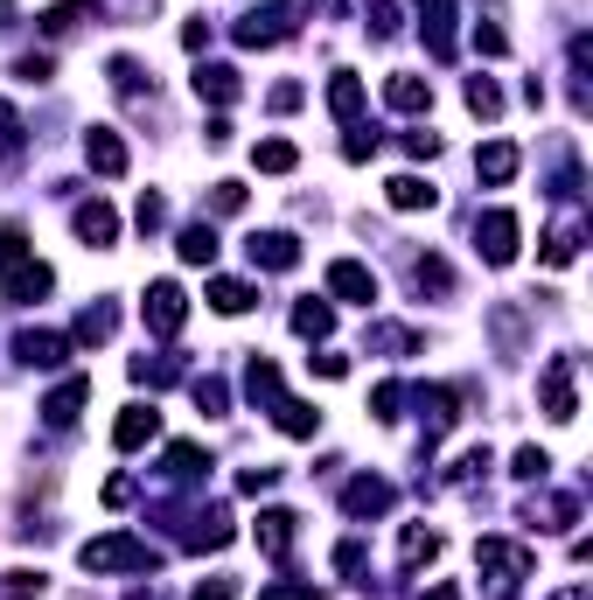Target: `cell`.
<instances>
[{"label":"cell","mask_w":593,"mask_h":600,"mask_svg":"<svg viewBox=\"0 0 593 600\" xmlns=\"http://www.w3.org/2000/svg\"><path fill=\"white\" fill-rule=\"evenodd\" d=\"M78 558L84 573H126V566H155V545L147 538H91Z\"/></svg>","instance_id":"1"},{"label":"cell","mask_w":593,"mask_h":600,"mask_svg":"<svg viewBox=\"0 0 593 600\" xmlns=\"http://www.w3.org/2000/svg\"><path fill=\"white\" fill-rule=\"evenodd\" d=\"M286 35H294V8H286V0H265V8H252L238 22L244 49H273V43H286Z\"/></svg>","instance_id":"2"},{"label":"cell","mask_w":593,"mask_h":600,"mask_svg":"<svg viewBox=\"0 0 593 600\" xmlns=\"http://www.w3.org/2000/svg\"><path fill=\"white\" fill-rule=\"evenodd\" d=\"M475 245H482L489 266H510V258H516V217H510V210L475 217Z\"/></svg>","instance_id":"3"},{"label":"cell","mask_w":593,"mask_h":600,"mask_svg":"<svg viewBox=\"0 0 593 600\" xmlns=\"http://www.w3.org/2000/svg\"><path fill=\"white\" fill-rule=\"evenodd\" d=\"M182 322H189L182 287H175V279H155V287H147V328H155V335H175Z\"/></svg>","instance_id":"4"},{"label":"cell","mask_w":593,"mask_h":600,"mask_svg":"<svg viewBox=\"0 0 593 600\" xmlns=\"http://www.w3.org/2000/svg\"><path fill=\"white\" fill-rule=\"evenodd\" d=\"M244 252H252V266H265V273H294L300 266V245L286 231H252V238H244Z\"/></svg>","instance_id":"5"},{"label":"cell","mask_w":593,"mask_h":600,"mask_svg":"<svg viewBox=\"0 0 593 600\" xmlns=\"http://www.w3.org/2000/svg\"><path fill=\"white\" fill-rule=\"evenodd\" d=\"M419 35H426V49L447 64L454 56V0H419Z\"/></svg>","instance_id":"6"},{"label":"cell","mask_w":593,"mask_h":600,"mask_svg":"<svg viewBox=\"0 0 593 600\" xmlns=\"http://www.w3.org/2000/svg\"><path fill=\"white\" fill-rule=\"evenodd\" d=\"M14 356H22L28 370H56L70 356V335H49V328H28V335H14Z\"/></svg>","instance_id":"7"},{"label":"cell","mask_w":593,"mask_h":600,"mask_svg":"<svg viewBox=\"0 0 593 600\" xmlns=\"http://www.w3.org/2000/svg\"><path fill=\"white\" fill-rule=\"evenodd\" d=\"M475 558H482V573H503V579H531V566H538L524 545H503V538H482Z\"/></svg>","instance_id":"8"},{"label":"cell","mask_w":593,"mask_h":600,"mask_svg":"<svg viewBox=\"0 0 593 600\" xmlns=\"http://www.w3.org/2000/svg\"><path fill=\"white\" fill-rule=\"evenodd\" d=\"M572 370H580V364H572V356H559V364H551L545 370V419H572V412H580V405H572Z\"/></svg>","instance_id":"9"},{"label":"cell","mask_w":593,"mask_h":600,"mask_svg":"<svg viewBox=\"0 0 593 600\" xmlns=\"http://www.w3.org/2000/svg\"><path fill=\"white\" fill-rule=\"evenodd\" d=\"M329 293L335 300H363V308H370L377 279H370V266H356V258H335V266H329Z\"/></svg>","instance_id":"10"},{"label":"cell","mask_w":593,"mask_h":600,"mask_svg":"<svg viewBox=\"0 0 593 600\" xmlns=\"http://www.w3.org/2000/svg\"><path fill=\"white\" fill-rule=\"evenodd\" d=\"M155 434H161V412L155 405H126L119 426H112V447H126V454H133V447H147Z\"/></svg>","instance_id":"11"},{"label":"cell","mask_w":593,"mask_h":600,"mask_svg":"<svg viewBox=\"0 0 593 600\" xmlns=\"http://www.w3.org/2000/svg\"><path fill=\"white\" fill-rule=\"evenodd\" d=\"M342 510H350V517H385V510H391V482L356 475L350 489H342Z\"/></svg>","instance_id":"12"},{"label":"cell","mask_w":593,"mask_h":600,"mask_svg":"<svg viewBox=\"0 0 593 600\" xmlns=\"http://www.w3.org/2000/svg\"><path fill=\"white\" fill-rule=\"evenodd\" d=\"M84 161L99 168V175H126V140L112 134V126H91V134H84Z\"/></svg>","instance_id":"13"},{"label":"cell","mask_w":593,"mask_h":600,"mask_svg":"<svg viewBox=\"0 0 593 600\" xmlns=\"http://www.w3.org/2000/svg\"><path fill=\"white\" fill-rule=\"evenodd\" d=\"M84 399H91V378H70V384H56L49 399H43V419H49V426H70V419L84 412Z\"/></svg>","instance_id":"14"},{"label":"cell","mask_w":593,"mask_h":600,"mask_svg":"<svg viewBox=\"0 0 593 600\" xmlns=\"http://www.w3.org/2000/svg\"><path fill=\"white\" fill-rule=\"evenodd\" d=\"M78 238L84 245H112V238H119V217H112V203H78Z\"/></svg>","instance_id":"15"},{"label":"cell","mask_w":593,"mask_h":600,"mask_svg":"<svg viewBox=\"0 0 593 600\" xmlns=\"http://www.w3.org/2000/svg\"><path fill=\"white\" fill-rule=\"evenodd\" d=\"M196 99L231 105V99H238V70H231V64H203V70H196Z\"/></svg>","instance_id":"16"},{"label":"cell","mask_w":593,"mask_h":600,"mask_svg":"<svg viewBox=\"0 0 593 600\" xmlns=\"http://www.w3.org/2000/svg\"><path fill=\"white\" fill-rule=\"evenodd\" d=\"M475 175H482V182H495V189H503V182L516 175V147H510V140H489L482 154H475Z\"/></svg>","instance_id":"17"},{"label":"cell","mask_w":593,"mask_h":600,"mask_svg":"<svg viewBox=\"0 0 593 600\" xmlns=\"http://www.w3.org/2000/svg\"><path fill=\"white\" fill-rule=\"evenodd\" d=\"M329 112H335V119H356V112H363V78H356V70H335V78H329Z\"/></svg>","instance_id":"18"},{"label":"cell","mask_w":593,"mask_h":600,"mask_svg":"<svg viewBox=\"0 0 593 600\" xmlns=\"http://www.w3.org/2000/svg\"><path fill=\"white\" fill-rule=\"evenodd\" d=\"M49 287H56V273H49V266H35V258L8 273V300H43Z\"/></svg>","instance_id":"19"},{"label":"cell","mask_w":593,"mask_h":600,"mask_svg":"<svg viewBox=\"0 0 593 600\" xmlns=\"http://www.w3.org/2000/svg\"><path fill=\"white\" fill-rule=\"evenodd\" d=\"M294 523H300L294 510H265V517H259V545L273 552V558H286V545H294Z\"/></svg>","instance_id":"20"},{"label":"cell","mask_w":593,"mask_h":600,"mask_svg":"<svg viewBox=\"0 0 593 600\" xmlns=\"http://www.w3.org/2000/svg\"><path fill=\"white\" fill-rule=\"evenodd\" d=\"M175 252H182V266H209V258H217V231H209V223H189L175 238Z\"/></svg>","instance_id":"21"},{"label":"cell","mask_w":593,"mask_h":600,"mask_svg":"<svg viewBox=\"0 0 593 600\" xmlns=\"http://www.w3.org/2000/svg\"><path fill=\"white\" fill-rule=\"evenodd\" d=\"M385 105H391V112H426L433 91H426V78H391V84H385Z\"/></svg>","instance_id":"22"},{"label":"cell","mask_w":593,"mask_h":600,"mask_svg":"<svg viewBox=\"0 0 593 600\" xmlns=\"http://www.w3.org/2000/svg\"><path fill=\"white\" fill-rule=\"evenodd\" d=\"M84 14H99V0H56V8H43V28L49 35H70Z\"/></svg>","instance_id":"23"},{"label":"cell","mask_w":593,"mask_h":600,"mask_svg":"<svg viewBox=\"0 0 593 600\" xmlns=\"http://www.w3.org/2000/svg\"><path fill=\"white\" fill-rule=\"evenodd\" d=\"M391 210H433V182H419V175H391Z\"/></svg>","instance_id":"24"},{"label":"cell","mask_w":593,"mask_h":600,"mask_svg":"<svg viewBox=\"0 0 593 600\" xmlns=\"http://www.w3.org/2000/svg\"><path fill=\"white\" fill-rule=\"evenodd\" d=\"M203 468H209V454H203L196 440H175V447H168V475H175V482H196Z\"/></svg>","instance_id":"25"},{"label":"cell","mask_w":593,"mask_h":600,"mask_svg":"<svg viewBox=\"0 0 593 600\" xmlns=\"http://www.w3.org/2000/svg\"><path fill=\"white\" fill-rule=\"evenodd\" d=\"M209 308H217V314H244V308H252V287H244V279H209Z\"/></svg>","instance_id":"26"},{"label":"cell","mask_w":593,"mask_h":600,"mask_svg":"<svg viewBox=\"0 0 593 600\" xmlns=\"http://www.w3.org/2000/svg\"><path fill=\"white\" fill-rule=\"evenodd\" d=\"M412 287H419V293H447V287H454L447 258H412Z\"/></svg>","instance_id":"27"},{"label":"cell","mask_w":593,"mask_h":600,"mask_svg":"<svg viewBox=\"0 0 593 600\" xmlns=\"http://www.w3.org/2000/svg\"><path fill=\"white\" fill-rule=\"evenodd\" d=\"M294 328H300V335H315V343H321V335H329V328H335V314H329V300H300V308H294Z\"/></svg>","instance_id":"28"},{"label":"cell","mask_w":593,"mask_h":600,"mask_svg":"<svg viewBox=\"0 0 593 600\" xmlns=\"http://www.w3.org/2000/svg\"><path fill=\"white\" fill-rule=\"evenodd\" d=\"M14 266H28V231L22 223H0V273H14Z\"/></svg>","instance_id":"29"},{"label":"cell","mask_w":593,"mask_h":600,"mask_svg":"<svg viewBox=\"0 0 593 600\" xmlns=\"http://www.w3.org/2000/svg\"><path fill=\"white\" fill-rule=\"evenodd\" d=\"M252 161L265 168V175H286V168H294L300 154H294V140H259V147H252Z\"/></svg>","instance_id":"30"},{"label":"cell","mask_w":593,"mask_h":600,"mask_svg":"<svg viewBox=\"0 0 593 600\" xmlns=\"http://www.w3.org/2000/svg\"><path fill=\"white\" fill-rule=\"evenodd\" d=\"M572 258H580V231H572V223H559V231L545 238V266H572Z\"/></svg>","instance_id":"31"},{"label":"cell","mask_w":593,"mask_h":600,"mask_svg":"<svg viewBox=\"0 0 593 600\" xmlns=\"http://www.w3.org/2000/svg\"><path fill=\"white\" fill-rule=\"evenodd\" d=\"M112 322H119V314H112L105 300H99V308H84V314H78V343H105Z\"/></svg>","instance_id":"32"},{"label":"cell","mask_w":593,"mask_h":600,"mask_svg":"<svg viewBox=\"0 0 593 600\" xmlns=\"http://www.w3.org/2000/svg\"><path fill=\"white\" fill-rule=\"evenodd\" d=\"M398 552H406V566H426V558L440 552V538H433V531H419V523H412V531L398 538Z\"/></svg>","instance_id":"33"},{"label":"cell","mask_w":593,"mask_h":600,"mask_svg":"<svg viewBox=\"0 0 593 600\" xmlns=\"http://www.w3.org/2000/svg\"><path fill=\"white\" fill-rule=\"evenodd\" d=\"M468 112H482V119H495V112H503V91H495L489 78H468Z\"/></svg>","instance_id":"34"},{"label":"cell","mask_w":593,"mask_h":600,"mask_svg":"<svg viewBox=\"0 0 593 600\" xmlns=\"http://www.w3.org/2000/svg\"><path fill=\"white\" fill-rule=\"evenodd\" d=\"M209 210H217V217L244 210V189H238V182H217V189H209Z\"/></svg>","instance_id":"35"},{"label":"cell","mask_w":593,"mask_h":600,"mask_svg":"<svg viewBox=\"0 0 593 600\" xmlns=\"http://www.w3.org/2000/svg\"><path fill=\"white\" fill-rule=\"evenodd\" d=\"M14 147H22V112L0 105V154H14Z\"/></svg>","instance_id":"36"},{"label":"cell","mask_w":593,"mask_h":600,"mask_svg":"<svg viewBox=\"0 0 593 600\" xmlns=\"http://www.w3.org/2000/svg\"><path fill=\"white\" fill-rule=\"evenodd\" d=\"M196 405L209 412V419H217V412H224V405H231V391H224L217 378H203V384H196Z\"/></svg>","instance_id":"37"},{"label":"cell","mask_w":593,"mask_h":600,"mask_svg":"<svg viewBox=\"0 0 593 600\" xmlns=\"http://www.w3.org/2000/svg\"><path fill=\"white\" fill-rule=\"evenodd\" d=\"M133 223H140V231H161V223H168V203H161V196H140V210H133Z\"/></svg>","instance_id":"38"},{"label":"cell","mask_w":593,"mask_h":600,"mask_svg":"<svg viewBox=\"0 0 593 600\" xmlns=\"http://www.w3.org/2000/svg\"><path fill=\"white\" fill-rule=\"evenodd\" d=\"M545 454H538V447H516V475H524V482H545Z\"/></svg>","instance_id":"39"},{"label":"cell","mask_w":593,"mask_h":600,"mask_svg":"<svg viewBox=\"0 0 593 600\" xmlns=\"http://www.w3.org/2000/svg\"><path fill=\"white\" fill-rule=\"evenodd\" d=\"M475 49H482V56H503V49H510V35H503V28H489V22H475Z\"/></svg>","instance_id":"40"},{"label":"cell","mask_w":593,"mask_h":600,"mask_svg":"<svg viewBox=\"0 0 593 600\" xmlns=\"http://www.w3.org/2000/svg\"><path fill=\"white\" fill-rule=\"evenodd\" d=\"M8 593L14 600H35V593H43V573H8Z\"/></svg>","instance_id":"41"},{"label":"cell","mask_w":593,"mask_h":600,"mask_svg":"<svg viewBox=\"0 0 593 600\" xmlns=\"http://www.w3.org/2000/svg\"><path fill=\"white\" fill-rule=\"evenodd\" d=\"M259 600H321V593H315V587H265Z\"/></svg>","instance_id":"42"},{"label":"cell","mask_w":593,"mask_h":600,"mask_svg":"<svg viewBox=\"0 0 593 600\" xmlns=\"http://www.w3.org/2000/svg\"><path fill=\"white\" fill-rule=\"evenodd\" d=\"M300 99H308V91H300V84H280V91H273V112H294Z\"/></svg>","instance_id":"43"},{"label":"cell","mask_w":593,"mask_h":600,"mask_svg":"<svg viewBox=\"0 0 593 600\" xmlns=\"http://www.w3.org/2000/svg\"><path fill=\"white\" fill-rule=\"evenodd\" d=\"M196 600H238V587H231V579H209V587H203Z\"/></svg>","instance_id":"44"},{"label":"cell","mask_w":593,"mask_h":600,"mask_svg":"<svg viewBox=\"0 0 593 600\" xmlns=\"http://www.w3.org/2000/svg\"><path fill=\"white\" fill-rule=\"evenodd\" d=\"M426 600H461V593H454V587H433V593H426Z\"/></svg>","instance_id":"45"}]
</instances>
